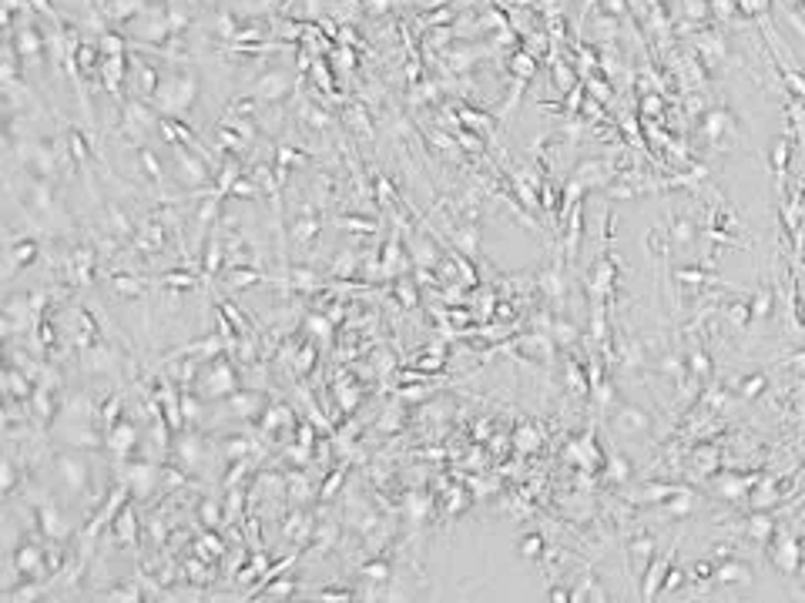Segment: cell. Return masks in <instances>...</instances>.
<instances>
[{
	"instance_id": "6da1fadb",
	"label": "cell",
	"mask_w": 805,
	"mask_h": 603,
	"mask_svg": "<svg viewBox=\"0 0 805 603\" xmlns=\"http://www.w3.org/2000/svg\"><path fill=\"white\" fill-rule=\"evenodd\" d=\"M195 77H168L158 84L154 91V101L165 108V111H185L188 104L195 101Z\"/></svg>"
},
{
	"instance_id": "7c38bea8",
	"label": "cell",
	"mask_w": 805,
	"mask_h": 603,
	"mask_svg": "<svg viewBox=\"0 0 805 603\" xmlns=\"http://www.w3.org/2000/svg\"><path fill=\"white\" fill-rule=\"evenodd\" d=\"M231 191H235V195H245V198H252V195H255V185H252V181H235V185H231Z\"/></svg>"
},
{
	"instance_id": "5b68a950",
	"label": "cell",
	"mask_w": 805,
	"mask_h": 603,
	"mask_svg": "<svg viewBox=\"0 0 805 603\" xmlns=\"http://www.w3.org/2000/svg\"><path fill=\"white\" fill-rule=\"evenodd\" d=\"M231 386V376H229V369L225 365H218V372H211V379H209V393H215V396H222V393H229Z\"/></svg>"
},
{
	"instance_id": "3957f363",
	"label": "cell",
	"mask_w": 805,
	"mask_h": 603,
	"mask_svg": "<svg viewBox=\"0 0 805 603\" xmlns=\"http://www.w3.org/2000/svg\"><path fill=\"white\" fill-rule=\"evenodd\" d=\"M178 168H181V178H188L192 185H202L209 178V171L198 165V158H192L185 148H178Z\"/></svg>"
},
{
	"instance_id": "277c9868",
	"label": "cell",
	"mask_w": 805,
	"mask_h": 603,
	"mask_svg": "<svg viewBox=\"0 0 805 603\" xmlns=\"http://www.w3.org/2000/svg\"><path fill=\"white\" fill-rule=\"evenodd\" d=\"M141 10V0H111L108 3V14L115 20H128V17H134Z\"/></svg>"
},
{
	"instance_id": "7a4b0ae2",
	"label": "cell",
	"mask_w": 805,
	"mask_h": 603,
	"mask_svg": "<svg viewBox=\"0 0 805 603\" xmlns=\"http://www.w3.org/2000/svg\"><path fill=\"white\" fill-rule=\"evenodd\" d=\"M286 91H288V77L282 71H272V74H266L259 81V97L262 101H279Z\"/></svg>"
},
{
	"instance_id": "8992f818",
	"label": "cell",
	"mask_w": 805,
	"mask_h": 603,
	"mask_svg": "<svg viewBox=\"0 0 805 603\" xmlns=\"http://www.w3.org/2000/svg\"><path fill=\"white\" fill-rule=\"evenodd\" d=\"M131 439H134V429H128V426H117L115 436L108 439V446L115 452H128V446H131Z\"/></svg>"
},
{
	"instance_id": "8fae6325",
	"label": "cell",
	"mask_w": 805,
	"mask_h": 603,
	"mask_svg": "<svg viewBox=\"0 0 805 603\" xmlns=\"http://www.w3.org/2000/svg\"><path fill=\"white\" fill-rule=\"evenodd\" d=\"M38 560H40L38 550H20V553H17V566H20V570H34Z\"/></svg>"
},
{
	"instance_id": "9c48e42d",
	"label": "cell",
	"mask_w": 805,
	"mask_h": 603,
	"mask_svg": "<svg viewBox=\"0 0 805 603\" xmlns=\"http://www.w3.org/2000/svg\"><path fill=\"white\" fill-rule=\"evenodd\" d=\"M60 470H64V479H67L71 486H84V470H81L77 463H64Z\"/></svg>"
},
{
	"instance_id": "ba28073f",
	"label": "cell",
	"mask_w": 805,
	"mask_h": 603,
	"mask_svg": "<svg viewBox=\"0 0 805 603\" xmlns=\"http://www.w3.org/2000/svg\"><path fill=\"white\" fill-rule=\"evenodd\" d=\"M101 51H104V57H121L124 40L117 38V34H104V38H101Z\"/></svg>"
},
{
	"instance_id": "30bf717a",
	"label": "cell",
	"mask_w": 805,
	"mask_h": 603,
	"mask_svg": "<svg viewBox=\"0 0 805 603\" xmlns=\"http://www.w3.org/2000/svg\"><path fill=\"white\" fill-rule=\"evenodd\" d=\"M117 533H121V540H134V536H131V533H134L131 509H124V513H121V520H117Z\"/></svg>"
},
{
	"instance_id": "52a82bcc",
	"label": "cell",
	"mask_w": 805,
	"mask_h": 603,
	"mask_svg": "<svg viewBox=\"0 0 805 603\" xmlns=\"http://www.w3.org/2000/svg\"><path fill=\"white\" fill-rule=\"evenodd\" d=\"M20 51H24V57H38L40 54V40L38 34L27 27V31H20Z\"/></svg>"
}]
</instances>
